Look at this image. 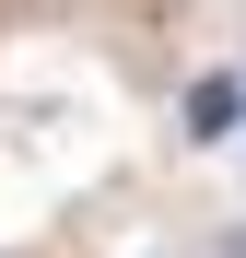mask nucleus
I'll use <instances>...</instances> for the list:
<instances>
[{
	"label": "nucleus",
	"instance_id": "obj_1",
	"mask_svg": "<svg viewBox=\"0 0 246 258\" xmlns=\"http://www.w3.org/2000/svg\"><path fill=\"white\" fill-rule=\"evenodd\" d=\"M188 129H234V82H199V94H188Z\"/></svg>",
	"mask_w": 246,
	"mask_h": 258
},
{
	"label": "nucleus",
	"instance_id": "obj_2",
	"mask_svg": "<svg viewBox=\"0 0 246 258\" xmlns=\"http://www.w3.org/2000/svg\"><path fill=\"white\" fill-rule=\"evenodd\" d=\"M223 258H246V235H234V246H223Z\"/></svg>",
	"mask_w": 246,
	"mask_h": 258
}]
</instances>
